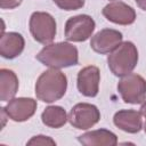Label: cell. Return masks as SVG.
<instances>
[{
  "label": "cell",
  "mask_w": 146,
  "mask_h": 146,
  "mask_svg": "<svg viewBox=\"0 0 146 146\" xmlns=\"http://www.w3.org/2000/svg\"><path fill=\"white\" fill-rule=\"evenodd\" d=\"M35 58L44 66L51 68H64L78 65V48L70 42H56L46 44Z\"/></svg>",
  "instance_id": "obj_1"
},
{
  "label": "cell",
  "mask_w": 146,
  "mask_h": 146,
  "mask_svg": "<svg viewBox=\"0 0 146 146\" xmlns=\"http://www.w3.org/2000/svg\"><path fill=\"white\" fill-rule=\"evenodd\" d=\"M67 78L58 68H49L41 73L35 82V96L43 103L59 100L66 92Z\"/></svg>",
  "instance_id": "obj_2"
},
{
  "label": "cell",
  "mask_w": 146,
  "mask_h": 146,
  "mask_svg": "<svg viewBox=\"0 0 146 146\" xmlns=\"http://www.w3.org/2000/svg\"><path fill=\"white\" fill-rule=\"evenodd\" d=\"M138 63V50L131 41L121 42L107 57V65L116 76L131 73Z\"/></svg>",
  "instance_id": "obj_3"
},
{
  "label": "cell",
  "mask_w": 146,
  "mask_h": 146,
  "mask_svg": "<svg viewBox=\"0 0 146 146\" xmlns=\"http://www.w3.org/2000/svg\"><path fill=\"white\" fill-rule=\"evenodd\" d=\"M30 32L33 39L42 44H49L56 36V21L46 11H34L30 17Z\"/></svg>",
  "instance_id": "obj_4"
},
{
  "label": "cell",
  "mask_w": 146,
  "mask_h": 146,
  "mask_svg": "<svg viewBox=\"0 0 146 146\" xmlns=\"http://www.w3.org/2000/svg\"><path fill=\"white\" fill-rule=\"evenodd\" d=\"M117 91L124 103L141 104L146 99V80L137 73H129L119 81Z\"/></svg>",
  "instance_id": "obj_5"
},
{
  "label": "cell",
  "mask_w": 146,
  "mask_h": 146,
  "mask_svg": "<svg viewBox=\"0 0 146 146\" xmlns=\"http://www.w3.org/2000/svg\"><path fill=\"white\" fill-rule=\"evenodd\" d=\"M96 27L94 18L81 14L70 17L65 23V38L72 42H83L88 40Z\"/></svg>",
  "instance_id": "obj_6"
},
{
  "label": "cell",
  "mask_w": 146,
  "mask_h": 146,
  "mask_svg": "<svg viewBox=\"0 0 146 146\" xmlns=\"http://www.w3.org/2000/svg\"><path fill=\"white\" fill-rule=\"evenodd\" d=\"M100 120V112L96 105L89 103H79L74 105L68 114L71 125L80 130L92 128Z\"/></svg>",
  "instance_id": "obj_7"
},
{
  "label": "cell",
  "mask_w": 146,
  "mask_h": 146,
  "mask_svg": "<svg viewBox=\"0 0 146 146\" xmlns=\"http://www.w3.org/2000/svg\"><path fill=\"white\" fill-rule=\"evenodd\" d=\"M36 107L38 104L35 99L30 97H18L10 99L2 108L10 120L15 122H24L34 115Z\"/></svg>",
  "instance_id": "obj_8"
},
{
  "label": "cell",
  "mask_w": 146,
  "mask_h": 146,
  "mask_svg": "<svg viewBox=\"0 0 146 146\" xmlns=\"http://www.w3.org/2000/svg\"><path fill=\"white\" fill-rule=\"evenodd\" d=\"M122 33L117 30L103 29L91 36L90 47L95 52L105 55L112 52L122 42Z\"/></svg>",
  "instance_id": "obj_9"
},
{
  "label": "cell",
  "mask_w": 146,
  "mask_h": 146,
  "mask_svg": "<svg viewBox=\"0 0 146 146\" xmlns=\"http://www.w3.org/2000/svg\"><path fill=\"white\" fill-rule=\"evenodd\" d=\"M100 72L97 66L90 65L81 68L78 73L76 86L80 94L86 97H95L99 91Z\"/></svg>",
  "instance_id": "obj_10"
},
{
  "label": "cell",
  "mask_w": 146,
  "mask_h": 146,
  "mask_svg": "<svg viewBox=\"0 0 146 146\" xmlns=\"http://www.w3.org/2000/svg\"><path fill=\"white\" fill-rule=\"evenodd\" d=\"M103 15L107 21L119 25H130L136 21L135 9L122 1H113L106 5L103 8Z\"/></svg>",
  "instance_id": "obj_11"
},
{
  "label": "cell",
  "mask_w": 146,
  "mask_h": 146,
  "mask_svg": "<svg viewBox=\"0 0 146 146\" xmlns=\"http://www.w3.org/2000/svg\"><path fill=\"white\" fill-rule=\"evenodd\" d=\"M114 124L124 132L137 133L143 128L141 113L135 110H120L113 116Z\"/></svg>",
  "instance_id": "obj_12"
},
{
  "label": "cell",
  "mask_w": 146,
  "mask_h": 146,
  "mask_svg": "<svg viewBox=\"0 0 146 146\" xmlns=\"http://www.w3.org/2000/svg\"><path fill=\"white\" fill-rule=\"evenodd\" d=\"M25 41L22 34L17 32L2 33L0 38V55L6 59H13L22 54Z\"/></svg>",
  "instance_id": "obj_13"
},
{
  "label": "cell",
  "mask_w": 146,
  "mask_h": 146,
  "mask_svg": "<svg viewBox=\"0 0 146 146\" xmlns=\"http://www.w3.org/2000/svg\"><path fill=\"white\" fill-rule=\"evenodd\" d=\"M78 140L86 146H115L117 144V137L114 132L107 129H97L88 131L78 137Z\"/></svg>",
  "instance_id": "obj_14"
},
{
  "label": "cell",
  "mask_w": 146,
  "mask_h": 146,
  "mask_svg": "<svg viewBox=\"0 0 146 146\" xmlns=\"http://www.w3.org/2000/svg\"><path fill=\"white\" fill-rule=\"evenodd\" d=\"M18 78L14 71L8 68L0 70V99L1 102H9L13 99L18 90Z\"/></svg>",
  "instance_id": "obj_15"
},
{
  "label": "cell",
  "mask_w": 146,
  "mask_h": 146,
  "mask_svg": "<svg viewBox=\"0 0 146 146\" xmlns=\"http://www.w3.org/2000/svg\"><path fill=\"white\" fill-rule=\"evenodd\" d=\"M41 120L44 125L49 128L58 129L66 123V121L68 120V116L62 106L52 105L43 110V112L41 113Z\"/></svg>",
  "instance_id": "obj_16"
},
{
  "label": "cell",
  "mask_w": 146,
  "mask_h": 146,
  "mask_svg": "<svg viewBox=\"0 0 146 146\" xmlns=\"http://www.w3.org/2000/svg\"><path fill=\"white\" fill-rule=\"evenodd\" d=\"M55 5L66 11L76 10L84 6V0H52Z\"/></svg>",
  "instance_id": "obj_17"
},
{
  "label": "cell",
  "mask_w": 146,
  "mask_h": 146,
  "mask_svg": "<svg viewBox=\"0 0 146 146\" xmlns=\"http://www.w3.org/2000/svg\"><path fill=\"white\" fill-rule=\"evenodd\" d=\"M27 145H56V141L48 136L38 135V136L32 137L27 141Z\"/></svg>",
  "instance_id": "obj_18"
},
{
  "label": "cell",
  "mask_w": 146,
  "mask_h": 146,
  "mask_svg": "<svg viewBox=\"0 0 146 146\" xmlns=\"http://www.w3.org/2000/svg\"><path fill=\"white\" fill-rule=\"evenodd\" d=\"M22 3V0H0L1 9H14Z\"/></svg>",
  "instance_id": "obj_19"
},
{
  "label": "cell",
  "mask_w": 146,
  "mask_h": 146,
  "mask_svg": "<svg viewBox=\"0 0 146 146\" xmlns=\"http://www.w3.org/2000/svg\"><path fill=\"white\" fill-rule=\"evenodd\" d=\"M135 1H136L137 6H138L140 9H143V10L146 11V0H135Z\"/></svg>",
  "instance_id": "obj_20"
},
{
  "label": "cell",
  "mask_w": 146,
  "mask_h": 146,
  "mask_svg": "<svg viewBox=\"0 0 146 146\" xmlns=\"http://www.w3.org/2000/svg\"><path fill=\"white\" fill-rule=\"evenodd\" d=\"M140 113H141V115L146 119V99L141 103V106H140Z\"/></svg>",
  "instance_id": "obj_21"
},
{
  "label": "cell",
  "mask_w": 146,
  "mask_h": 146,
  "mask_svg": "<svg viewBox=\"0 0 146 146\" xmlns=\"http://www.w3.org/2000/svg\"><path fill=\"white\" fill-rule=\"evenodd\" d=\"M144 130H145V133H146V122H145V124H144Z\"/></svg>",
  "instance_id": "obj_22"
}]
</instances>
